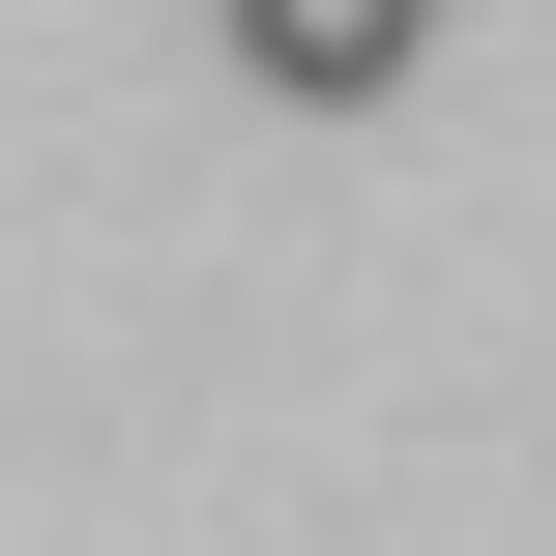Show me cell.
I'll return each mask as SVG.
<instances>
[{"instance_id":"1","label":"cell","mask_w":556,"mask_h":556,"mask_svg":"<svg viewBox=\"0 0 556 556\" xmlns=\"http://www.w3.org/2000/svg\"><path fill=\"white\" fill-rule=\"evenodd\" d=\"M235 59H264L293 117H381V88L440 59V0H235Z\"/></svg>"}]
</instances>
